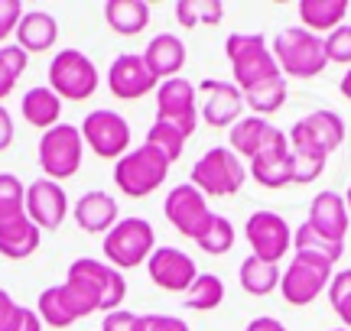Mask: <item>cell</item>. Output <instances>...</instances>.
<instances>
[{
    "mask_svg": "<svg viewBox=\"0 0 351 331\" xmlns=\"http://www.w3.org/2000/svg\"><path fill=\"white\" fill-rule=\"evenodd\" d=\"M101 85L95 62L82 49H62L49 62V88L62 101H88Z\"/></svg>",
    "mask_w": 351,
    "mask_h": 331,
    "instance_id": "obj_7",
    "label": "cell"
},
{
    "mask_svg": "<svg viewBox=\"0 0 351 331\" xmlns=\"http://www.w3.org/2000/svg\"><path fill=\"white\" fill-rule=\"evenodd\" d=\"M339 91H341V98H345V101H351V68H348V72H345V78H341Z\"/></svg>",
    "mask_w": 351,
    "mask_h": 331,
    "instance_id": "obj_49",
    "label": "cell"
},
{
    "mask_svg": "<svg viewBox=\"0 0 351 331\" xmlns=\"http://www.w3.org/2000/svg\"><path fill=\"white\" fill-rule=\"evenodd\" d=\"M147 331H189V325L179 315H147Z\"/></svg>",
    "mask_w": 351,
    "mask_h": 331,
    "instance_id": "obj_44",
    "label": "cell"
},
{
    "mask_svg": "<svg viewBox=\"0 0 351 331\" xmlns=\"http://www.w3.org/2000/svg\"><path fill=\"white\" fill-rule=\"evenodd\" d=\"M156 78L153 72L147 68V62L140 59L137 52H124V55H117L108 68V88L117 101H140V98H147L150 91H156Z\"/></svg>",
    "mask_w": 351,
    "mask_h": 331,
    "instance_id": "obj_18",
    "label": "cell"
},
{
    "mask_svg": "<svg viewBox=\"0 0 351 331\" xmlns=\"http://www.w3.org/2000/svg\"><path fill=\"white\" fill-rule=\"evenodd\" d=\"M274 133V124L267 117H241L234 127L228 130V150H234L241 159H254V156L263 150L267 137Z\"/></svg>",
    "mask_w": 351,
    "mask_h": 331,
    "instance_id": "obj_28",
    "label": "cell"
},
{
    "mask_svg": "<svg viewBox=\"0 0 351 331\" xmlns=\"http://www.w3.org/2000/svg\"><path fill=\"white\" fill-rule=\"evenodd\" d=\"M65 215H69V195H65V189L59 182L36 178L33 185H26V217L39 230L62 228Z\"/></svg>",
    "mask_w": 351,
    "mask_h": 331,
    "instance_id": "obj_20",
    "label": "cell"
},
{
    "mask_svg": "<svg viewBox=\"0 0 351 331\" xmlns=\"http://www.w3.org/2000/svg\"><path fill=\"white\" fill-rule=\"evenodd\" d=\"M195 243H199L205 254H212V256L228 254V250L234 247V224H231L225 215H212V221H208L205 234H202Z\"/></svg>",
    "mask_w": 351,
    "mask_h": 331,
    "instance_id": "obj_39",
    "label": "cell"
},
{
    "mask_svg": "<svg viewBox=\"0 0 351 331\" xmlns=\"http://www.w3.org/2000/svg\"><path fill=\"white\" fill-rule=\"evenodd\" d=\"M322 46H326L328 62H339V65H348L351 68V26L348 23H341L339 29H332V33L322 39Z\"/></svg>",
    "mask_w": 351,
    "mask_h": 331,
    "instance_id": "obj_41",
    "label": "cell"
},
{
    "mask_svg": "<svg viewBox=\"0 0 351 331\" xmlns=\"http://www.w3.org/2000/svg\"><path fill=\"white\" fill-rule=\"evenodd\" d=\"M189 182L205 195V198H231L244 189L247 182V166L234 150L228 146H212L199 156V163L192 166Z\"/></svg>",
    "mask_w": 351,
    "mask_h": 331,
    "instance_id": "obj_2",
    "label": "cell"
},
{
    "mask_svg": "<svg viewBox=\"0 0 351 331\" xmlns=\"http://www.w3.org/2000/svg\"><path fill=\"white\" fill-rule=\"evenodd\" d=\"M244 331H287V325H283V321H276V319H270V315H261V319H254Z\"/></svg>",
    "mask_w": 351,
    "mask_h": 331,
    "instance_id": "obj_48",
    "label": "cell"
},
{
    "mask_svg": "<svg viewBox=\"0 0 351 331\" xmlns=\"http://www.w3.org/2000/svg\"><path fill=\"white\" fill-rule=\"evenodd\" d=\"M140 59L147 62V68L153 72L156 81L179 78V72L186 68V42L176 36V33H156L147 42V49L140 52Z\"/></svg>",
    "mask_w": 351,
    "mask_h": 331,
    "instance_id": "obj_23",
    "label": "cell"
},
{
    "mask_svg": "<svg viewBox=\"0 0 351 331\" xmlns=\"http://www.w3.org/2000/svg\"><path fill=\"white\" fill-rule=\"evenodd\" d=\"M332 331H348V328H332Z\"/></svg>",
    "mask_w": 351,
    "mask_h": 331,
    "instance_id": "obj_51",
    "label": "cell"
},
{
    "mask_svg": "<svg viewBox=\"0 0 351 331\" xmlns=\"http://www.w3.org/2000/svg\"><path fill=\"white\" fill-rule=\"evenodd\" d=\"M293 250L296 254H315V256H322V260H328V263H339L341 254H345V243L328 241V237H322L319 230H313L302 221L300 228L293 230Z\"/></svg>",
    "mask_w": 351,
    "mask_h": 331,
    "instance_id": "obj_33",
    "label": "cell"
},
{
    "mask_svg": "<svg viewBox=\"0 0 351 331\" xmlns=\"http://www.w3.org/2000/svg\"><path fill=\"white\" fill-rule=\"evenodd\" d=\"M82 140L101 159H121L130 153V124L111 107H98L82 120Z\"/></svg>",
    "mask_w": 351,
    "mask_h": 331,
    "instance_id": "obj_11",
    "label": "cell"
},
{
    "mask_svg": "<svg viewBox=\"0 0 351 331\" xmlns=\"http://www.w3.org/2000/svg\"><path fill=\"white\" fill-rule=\"evenodd\" d=\"M199 91L205 94L202 104V120L215 130H228L234 127L241 117H244V94L234 81L225 78H205L199 81Z\"/></svg>",
    "mask_w": 351,
    "mask_h": 331,
    "instance_id": "obj_15",
    "label": "cell"
},
{
    "mask_svg": "<svg viewBox=\"0 0 351 331\" xmlns=\"http://www.w3.org/2000/svg\"><path fill=\"white\" fill-rule=\"evenodd\" d=\"M10 331H43V321H39V315L33 312V308L20 306L16 308V319H13Z\"/></svg>",
    "mask_w": 351,
    "mask_h": 331,
    "instance_id": "obj_45",
    "label": "cell"
},
{
    "mask_svg": "<svg viewBox=\"0 0 351 331\" xmlns=\"http://www.w3.org/2000/svg\"><path fill=\"white\" fill-rule=\"evenodd\" d=\"M225 55L231 62V78L241 88V94L267 78L280 75V65L261 33H231L225 42Z\"/></svg>",
    "mask_w": 351,
    "mask_h": 331,
    "instance_id": "obj_3",
    "label": "cell"
},
{
    "mask_svg": "<svg viewBox=\"0 0 351 331\" xmlns=\"http://www.w3.org/2000/svg\"><path fill=\"white\" fill-rule=\"evenodd\" d=\"M348 208H345V195L339 191H319L313 202H309V217L306 224L313 230H319L322 237L335 243H345V234H348Z\"/></svg>",
    "mask_w": 351,
    "mask_h": 331,
    "instance_id": "obj_21",
    "label": "cell"
},
{
    "mask_svg": "<svg viewBox=\"0 0 351 331\" xmlns=\"http://www.w3.org/2000/svg\"><path fill=\"white\" fill-rule=\"evenodd\" d=\"M65 280L85 286L88 293H91V299L98 302V312H104V315H108V312H117V308L124 306L127 282H124V276H121V269L108 267L104 260L78 256V260H72Z\"/></svg>",
    "mask_w": 351,
    "mask_h": 331,
    "instance_id": "obj_10",
    "label": "cell"
},
{
    "mask_svg": "<svg viewBox=\"0 0 351 331\" xmlns=\"http://www.w3.org/2000/svg\"><path fill=\"white\" fill-rule=\"evenodd\" d=\"M91 312H98V302L91 299L85 286H78L72 280H65L62 286L43 289L36 302L39 321L49 325V328H69V325L82 321L85 315H91Z\"/></svg>",
    "mask_w": 351,
    "mask_h": 331,
    "instance_id": "obj_9",
    "label": "cell"
},
{
    "mask_svg": "<svg viewBox=\"0 0 351 331\" xmlns=\"http://www.w3.org/2000/svg\"><path fill=\"white\" fill-rule=\"evenodd\" d=\"M225 302V282L215 273H199L195 282L189 286L186 293V308H195V312H212Z\"/></svg>",
    "mask_w": 351,
    "mask_h": 331,
    "instance_id": "obj_32",
    "label": "cell"
},
{
    "mask_svg": "<svg viewBox=\"0 0 351 331\" xmlns=\"http://www.w3.org/2000/svg\"><path fill=\"white\" fill-rule=\"evenodd\" d=\"M72 217H75V224L85 230V234H108V230L121 221L117 198H114L111 191L91 189L72 204Z\"/></svg>",
    "mask_w": 351,
    "mask_h": 331,
    "instance_id": "obj_22",
    "label": "cell"
},
{
    "mask_svg": "<svg viewBox=\"0 0 351 331\" xmlns=\"http://www.w3.org/2000/svg\"><path fill=\"white\" fill-rule=\"evenodd\" d=\"M287 78L276 75V78H267L261 85H254V88L244 91V107H251L254 117H270L276 114L283 104H287Z\"/></svg>",
    "mask_w": 351,
    "mask_h": 331,
    "instance_id": "obj_31",
    "label": "cell"
},
{
    "mask_svg": "<svg viewBox=\"0 0 351 331\" xmlns=\"http://www.w3.org/2000/svg\"><path fill=\"white\" fill-rule=\"evenodd\" d=\"M287 140L315 146V150H322V153H335L341 143H345V120H341L335 111L319 107V111L300 117V120L289 127Z\"/></svg>",
    "mask_w": 351,
    "mask_h": 331,
    "instance_id": "obj_17",
    "label": "cell"
},
{
    "mask_svg": "<svg viewBox=\"0 0 351 331\" xmlns=\"http://www.w3.org/2000/svg\"><path fill=\"white\" fill-rule=\"evenodd\" d=\"M345 16H348V0H300L302 29H309L315 36L339 29Z\"/></svg>",
    "mask_w": 351,
    "mask_h": 331,
    "instance_id": "obj_29",
    "label": "cell"
},
{
    "mask_svg": "<svg viewBox=\"0 0 351 331\" xmlns=\"http://www.w3.org/2000/svg\"><path fill=\"white\" fill-rule=\"evenodd\" d=\"M10 143H13V117H10V111L0 104V153L10 150Z\"/></svg>",
    "mask_w": 351,
    "mask_h": 331,
    "instance_id": "obj_47",
    "label": "cell"
},
{
    "mask_svg": "<svg viewBox=\"0 0 351 331\" xmlns=\"http://www.w3.org/2000/svg\"><path fill=\"white\" fill-rule=\"evenodd\" d=\"M289 150H293V185H306V182H315L322 176L328 153L306 146V143H289Z\"/></svg>",
    "mask_w": 351,
    "mask_h": 331,
    "instance_id": "obj_35",
    "label": "cell"
},
{
    "mask_svg": "<svg viewBox=\"0 0 351 331\" xmlns=\"http://www.w3.org/2000/svg\"><path fill=\"white\" fill-rule=\"evenodd\" d=\"M23 3L20 0H0V46H3V39L16 33V26L23 20Z\"/></svg>",
    "mask_w": 351,
    "mask_h": 331,
    "instance_id": "obj_43",
    "label": "cell"
},
{
    "mask_svg": "<svg viewBox=\"0 0 351 331\" xmlns=\"http://www.w3.org/2000/svg\"><path fill=\"white\" fill-rule=\"evenodd\" d=\"M26 215V185L13 172H0V224Z\"/></svg>",
    "mask_w": 351,
    "mask_h": 331,
    "instance_id": "obj_36",
    "label": "cell"
},
{
    "mask_svg": "<svg viewBox=\"0 0 351 331\" xmlns=\"http://www.w3.org/2000/svg\"><path fill=\"white\" fill-rule=\"evenodd\" d=\"M251 176L261 182L263 189H287L293 185V150L283 130H276L267 137L263 150L251 159Z\"/></svg>",
    "mask_w": 351,
    "mask_h": 331,
    "instance_id": "obj_16",
    "label": "cell"
},
{
    "mask_svg": "<svg viewBox=\"0 0 351 331\" xmlns=\"http://www.w3.org/2000/svg\"><path fill=\"white\" fill-rule=\"evenodd\" d=\"M104 20L117 36H140L150 26V3L147 0H108Z\"/></svg>",
    "mask_w": 351,
    "mask_h": 331,
    "instance_id": "obj_27",
    "label": "cell"
},
{
    "mask_svg": "<svg viewBox=\"0 0 351 331\" xmlns=\"http://www.w3.org/2000/svg\"><path fill=\"white\" fill-rule=\"evenodd\" d=\"M156 120L173 124L182 137H192L199 127V104H195V85L186 78H166L156 85Z\"/></svg>",
    "mask_w": 351,
    "mask_h": 331,
    "instance_id": "obj_12",
    "label": "cell"
},
{
    "mask_svg": "<svg viewBox=\"0 0 351 331\" xmlns=\"http://www.w3.org/2000/svg\"><path fill=\"white\" fill-rule=\"evenodd\" d=\"M39 241H43V230L26 215L0 224V256H7V260H26V256H33L39 250Z\"/></svg>",
    "mask_w": 351,
    "mask_h": 331,
    "instance_id": "obj_26",
    "label": "cell"
},
{
    "mask_svg": "<svg viewBox=\"0 0 351 331\" xmlns=\"http://www.w3.org/2000/svg\"><path fill=\"white\" fill-rule=\"evenodd\" d=\"M20 114L29 127L36 130H52L56 124H62L59 117H62V98L49 88V85H36V88H29L23 94V101H20Z\"/></svg>",
    "mask_w": 351,
    "mask_h": 331,
    "instance_id": "obj_24",
    "label": "cell"
},
{
    "mask_svg": "<svg viewBox=\"0 0 351 331\" xmlns=\"http://www.w3.org/2000/svg\"><path fill=\"white\" fill-rule=\"evenodd\" d=\"M16 302H13V295L7 289H0V331H10L13 319H16Z\"/></svg>",
    "mask_w": 351,
    "mask_h": 331,
    "instance_id": "obj_46",
    "label": "cell"
},
{
    "mask_svg": "<svg viewBox=\"0 0 351 331\" xmlns=\"http://www.w3.org/2000/svg\"><path fill=\"white\" fill-rule=\"evenodd\" d=\"M332 269L335 263H328L315 254H296L289 260V267L280 276V295L289 306H309L328 289L332 282Z\"/></svg>",
    "mask_w": 351,
    "mask_h": 331,
    "instance_id": "obj_8",
    "label": "cell"
},
{
    "mask_svg": "<svg viewBox=\"0 0 351 331\" xmlns=\"http://www.w3.org/2000/svg\"><path fill=\"white\" fill-rule=\"evenodd\" d=\"M244 237L251 243V256L263 263H276L293 250V228L276 211H254L244 224Z\"/></svg>",
    "mask_w": 351,
    "mask_h": 331,
    "instance_id": "obj_13",
    "label": "cell"
},
{
    "mask_svg": "<svg viewBox=\"0 0 351 331\" xmlns=\"http://www.w3.org/2000/svg\"><path fill=\"white\" fill-rule=\"evenodd\" d=\"M147 273L166 293H189V286L199 276L195 260L186 250H179V247H156L150 260H147Z\"/></svg>",
    "mask_w": 351,
    "mask_h": 331,
    "instance_id": "obj_19",
    "label": "cell"
},
{
    "mask_svg": "<svg viewBox=\"0 0 351 331\" xmlns=\"http://www.w3.org/2000/svg\"><path fill=\"white\" fill-rule=\"evenodd\" d=\"M280 276H283V269L276 267V263H263L257 256H247V260H241L238 267V280H241V289L247 295H270L280 289Z\"/></svg>",
    "mask_w": 351,
    "mask_h": 331,
    "instance_id": "obj_30",
    "label": "cell"
},
{
    "mask_svg": "<svg viewBox=\"0 0 351 331\" xmlns=\"http://www.w3.org/2000/svg\"><path fill=\"white\" fill-rule=\"evenodd\" d=\"M101 250L108 256V267L114 269H134L147 263L156 250V234L147 217H121L101 241Z\"/></svg>",
    "mask_w": 351,
    "mask_h": 331,
    "instance_id": "obj_4",
    "label": "cell"
},
{
    "mask_svg": "<svg viewBox=\"0 0 351 331\" xmlns=\"http://www.w3.org/2000/svg\"><path fill=\"white\" fill-rule=\"evenodd\" d=\"M147 146H153L156 153H163L169 159V166L182 156L186 150V137L173 127V124H163V120H153V127L147 130Z\"/></svg>",
    "mask_w": 351,
    "mask_h": 331,
    "instance_id": "obj_38",
    "label": "cell"
},
{
    "mask_svg": "<svg viewBox=\"0 0 351 331\" xmlns=\"http://www.w3.org/2000/svg\"><path fill=\"white\" fill-rule=\"evenodd\" d=\"M59 39V23L56 16L46 10H26L20 26H16V46L29 55V52H49Z\"/></svg>",
    "mask_w": 351,
    "mask_h": 331,
    "instance_id": "obj_25",
    "label": "cell"
},
{
    "mask_svg": "<svg viewBox=\"0 0 351 331\" xmlns=\"http://www.w3.org/2000/svg\"><path fill=\"white\" fill-rule=\"evenodd\" d=\"M345 208H348V217H351V185H348V191H345Z\"/></svg>",
    "mask_w": 351,
    "mask_h": 331,
    "instance_id": "obj_50",
    "label": "cell"
},
{
    "mask_svg": "<svg viewBox=\"0 0 351 331\" xmlns=\"http://www.w3.org/2000/svg\"><path fill=\"white\" fill-rule=\"evenodd\" d=\"M39 169L43 178L52 182H62L72 178L82 169V156H85V140H82V130L72 124H56L52 130H46L39 137V150H36Z\"/></svg>",
    "mask_w": 351,
    "mask_h": 331,
    "instance_id": "obj_6",
    "label": "cell"
},
{
    "mask_svg": "<svg viewBox=\"0 0 351 331\" xmlns=\"http://www.w3.org/2000/svg\"><path fill=\"white\" fill-rule=\"evenodd\" d=\"M328 302H332V308H335V315L345 321V328L351 331V269L332 273V282H328Z\"/></svg>",
    "mask_w": 351,
    "mask_h": 331,
    "instance_id": "obj_40",
    "label": "cell"
},
{
    "mask_svg": "<svg viewBox=\"0 0 351 331\" xmlns=\"http://www.w3.org/2000/svg\"><path fill=\"white\" fill-rule=\"evenodd\" d=\"M176 20L179 26H218L225 20L221 0H179L176 3Z\"/></svg>",
    "mask_w": 351,
    "mask_h": 331,
    "instance_id": "obj_34",
    "label": "cell"
},
{
    "mask_svg": "<svg viewBox=\"0 0 351 331\" xmlns=\"http://www.w3.org/2000/svg\"><path fill=\"white\" fill-rule=\"evenodd\" d=\"M101 331H147V315L117 308V312H108V315H104Z\"/></svg>",
    "mask_w": 351,
    "mask_h": 331,
    "instance_id": "obj_42",
    "label": "cell"
},
{
    "mask_svg": "<svg viewBox=\"0 0 351 331\" xmlns=\"http://www.w3.org/2000/svg\"><path fill=\"white\" fill-rule=\"evenodd\" d=\"M270 52H274L283 78H315V75H322L328 65L322 36H315V33L302 29V26L280 29Z\"/></svg>",
    "mask_w": 351,
    "mask_h": 331,
    "instance_id": "obj_1",
    "label": "cell"
},
{
    "mask_svg": "<svg viewBox=\"0 0 351 331\" xmlns=\"http://www.w3.org/2000/svg\"><path fill=\"white\" fill-rule=\"evenodd\" d=\"M169 176V159L156 153L153 146H137L127 156L114 163V185L124 191L127 198H147L160 189Z\"/></svg>",
    "mask_w": 351,
    "mask_h": 331,
    "instance_id": "obj_5",
    "label": "cell"
},
{
    "mask_svg": "<svg viewBox=\"0 0 351 331\" xmlns=\"http://www.w3.org/2000/svg\"><path fill=\"white\" fill-rule=\"evenodd\" d=\"M163 215L182 237L199 241L202 234H205V228H208V221H212L215 211L208 208V198H205L192 182H182V185H176V189L166 195Z\"/></svg>",
    "mask_w": 351,
    "mask_h": 331,
    "instance_id": "obj_14",
    "label": "cell"
},
{
    "mask_svg": "<svg viewBox=\"0 0 351 331\" xmlns=\"http://www.w3.org/2000/svg\"><path fill=\"white\" fill-rule=\"evenodd\" d=\"M26 65H29V55H26L16 42L0 46V101L16 88V81H20V75L26 72Z\"/></svg>",
    "mask_w": 351,
    "mask_h": 331,
    "instance_id": "obj_37",
    "label": "cell"
}]
</instances>
